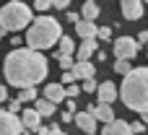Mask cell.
Instances as JSON below:
<instances>
[{
  "instance_id": "cell-1",
  "label": "cell",
  "mask_w": 148,
  "mask_h": 135,
  "mask_svg": "<svg viewBox=\"0 0 148 135\" xmlns=\"http://www.w3.org/2000/svg\"><path fill=\"white\" fill-rule=\"evenodd\" d=\"M3 73L8 78L10 86H16L18 91L23 88H34L36 83H42L49 73V65H47V57L42 52H34V49H13L5 55V62H3Z\"/></svg>"
},
{
  "instance_id": "cell-2",
  "label": "cell",
  "mask_w": 148,
  "mask_h": 135,
  "mask_svg": "<svg viewBox=\"0 0 148 135\" xmlns=\"http://www.w3.org/2000/svg\"><path fill=\"white\" fill-rule=\"evenodd\" d=\"M122 104L133 112H146L148 109V68H133L130 75L122 78V88H120Z\"/></svg>"
},
{
  "instance_id": "cell-3",
  "label": "cell",
  "mask_w": 148,
  "mask_h": 135,
  "mask_svg": "<svg viewBox=\"0 0 148 135\" xmlns=\"http://www.w3.org/2000/svg\"><path fill=\"white\" fill-rule=\"evenodd\" d=\"M62 36H65V34H62V26H60L57 18H52V16H39V18H34V23L29 26V31H26L23 39H26L29 49L42 52V49L55 47Z\"/></svg>"
},
{
  "instance_id": "cell-4",
  "label": "cell",
  "mask_w": 148,
  "mask_h": 135,
  "mask_svg": "<svg viewBox=\"0 0 148 135\" xmlns=\"http://www.w3.org/2000/svg\"><path fill=\"white\" fill-rule=\"evenodd\" d=\"M31 23H34V16H31V8L26 3L13 0V3H5L0 8V29H5V31H21V29H26Z\"/></svg>"
},
{
  "instance_id": "cell-5",
  "label": "cell",
  "mask_w": 148,
  "mask_h": 135,
  "mask_svg": "<svg viewBox=\"0 0 148 135\" xmlns=\"http://www.w3.org/2000/svg\"><path fill=\"white\" fill-rule=\"evenodd\" d=\"M138 55V42L133 39V36H120V39H114V57L117 60H133Z\"/></svg>"
},
{
  "instance_id": "cell-6",
  "label": "cell",
  "mask_w": 148,
  "mask_h": 135,
  "mask_svg": "<svg viewBox=\"0 0 148 135\" xmlns=\"http://www.w3.org/2000/svg\"><path fill=\"white\" fill-rule=\"evenodd\" d=\"M21 133H26L23 130V122L16 114H10L8 109L5 112L0 109V135H21Z\"/></svg>"
},
{
  "instance_id": "cell-7",
  "label": "cell",
  "mask_w": 148,
  "mask_h": 135,
  "mask_svg": "<svg viewBox=\"0 0 148 135\" xmlns=\"http://www.w3.org/2000/svg\"><path fill=\"white\" fill-rule=\"evenodd\" d=\"M99 104H107V107H112V101H117V96H120V88L112 83V81H107V83H101L99 86Z\"/></svg>"
},
{
  "instance_id": "cell-8",
  "label": "cell",
  "mask_w": 148,
  "mask_h": 135,
  "mask_svg": "<svg viewBox=\"0 0 148 135\" xmlns=\"http://www.w3.org/2000/svg\"><path fill=\"white\" fill-rule=\"evenodd\" d=\"M73 122H75L86 135H96V125H99V122L94 120L91 112H75V120H73Z\"/></svg>"
},
{
  "instance_id": "cell-9",
  "label": "cell",
  "mask_w": 148,
  "mask_h": 135,
  "mask_svg": "<svg viewBox=\"0 0 148 135\" xmlns=\"http://www.w3.org/2000/svg\"><path fill=\"white\" fill-rule=\"evenodd\" d=\"M120 10H122V16H125L127 21H138V18L143 16V3H140V0H122Z\"/></svg>"
},
{
  "instance_id": "cell-10",
  "label": "cell",
  "mask_w": 148,
  "mask_h": 135,
  "mask_svg": "<svg viewBox=\"0 0 148 135\" xmlns=\"http://www.w3.org/2000/svg\"><path fill=\"white\" fill-rule=\"evenodd\" d=\"M44 99H47V101H52V104H60V101H65V99H68V94H65V86H62V83H49V86L44 88Z\"/></svg>"
},
{
  "instance_id": "cell-11",
  "label": "cell",
  "mask_w": 148,
  "mask_h": 135,
  "mask_svg": "<svg viewBox=\"0 0 148 135\" xmlns=\"http://www.w3.org/2000/svg\"><path fill=\"white\" fill-rule=\"evenodd\" d=\"M88 112L94 114L96 122H104V125H112V122H114V112H112V107H107V104H96V107H91Z\"/></svg>"
},
{
  "instance_id": "cell-12",
  "label": "cell",
  "mask_w": 148,
  "mask_h": 135,
  "mask_svg": "<svg viewBox=\"0 0 148 135\" xmlns=\"http://www.w3.org/2000/svg\"><path fill=\"white\" fill-rule=\"evenodd\" d=\"M21 122H23V130L39 133V127H42V114H39L36 109H26V112L21 114Z\"/></svg>"
},
{
  "instance_id": "cell-13",
  "label": "cell",
  "mask_w": 148,
  "mask_h": 135,
  "mask_svg": "<svg viewBox=\"0 0 148 135\" xmlns=\"http://www.w3.org/2000/svg\"><path fill=\"white\" fill-rule=\"evenodd\" d=\"M75 34L86 42V39H96L99 29H96V23H91V21H83V18H81V23H75Z\"/></svg>"
},
{
  "instance_id": "cell-14",
  "label": "cell",
  "mask_w": 148,
  "mask_h": 135,
  "mask_svg": "<svg viewBox=\"0 0 148 135\" xmlns=\"http://www.w3.org/2000/svg\"><path fill=\"white\" fill-rule=\"evenodd\" d=\"M70 73H73V78H75V81H78V78L91 81V78H94V73H96V68H94V62H75V68H73Z\"/></svg>"
},
{
  "instance_id": "cell-15",
  "label": "cell",
  "mask_w": 148,
  "mask_h": 135,
  "mask_svg": "<svg viewBox=\"0 0 148 135\" xmlns=\"http://www.w3.org/2000/svg\"><path fill=\"white\" fill-rule=\"evenodd\" d=\"M101 135H135V133L130 130V125H127L125 120H114L112 125H107V127L101 130Z\"/></svg>"
},
{
  "instance_id": "cell-16",
  "label": "cell",
  "mask_w": 148,
  "mask_h": 135,
  "mask_svg": "<svg viewBox=\"0 0 148 135\" xmlns=\"http://www.w3.org/2000/svg\"><path fill=\"white\" fill-rule=\"evenodd\" d=\"M91 55H96V39L81 42V47H78V60H75V62H88Z\"/></svg>"
},
{
  "instance_id": "cell-17",
  "label": "cell",
  "mask_w": 148,
  "mask_h": 135,
  "mask_svg": "<svg viewBox=\"0 0 148 135\" xmlns=\"http://www.w3.org/2000/svg\"><path fill=\"white\" fill-rule=\"evenodd\" d=\"M81 16H83V21H96V16H99V5L94 3V0H88V3H83V8H81Z\"/></svg>"
},
{
  "instance_id": "cell-18",
  "label": "cell",
  "mask_w": 148,
  "mask_h": 135,
  "mask_svg": "<svg viewBox=\"0 0 148 135\" xmlns=\"http://www.w3.org/2000/svg\"><path fill=\"white\" fill-rule=\"evenodd\" d=\"M34 109H36L42 117H52V114H55V104H52V101H47L44 96H42V99H36V107H34Z\"/></svg>"
},
{
  "instance_id": "cell-19",
  "label": "cell",
  "mask_w": 148,
  "mask_h": 135,
  "mask_svg": "<svg viewBox=\"0 0 148 135\" xmlns=\"http://www.w3.org/2000/svg\"><path fill=\"white\" fill-rule=\"evenodd\" d=\"M73 49H75V42H73L70 36H62V39H60V47H57V55H68V57H73Z\"/></svg>"
},
{
  "instance_id": "cell-20",
  "label": "cell",
  "mask_w": 148,
  "mask_h": 135,
  "mask_svg": "<svg viewBox=\"0 0 148 135\" xmlns=\"http://www.w3.org/2000/svg\"><path fill=\"white\" fill-rule=\"evenodd\" d=\"M57 62H60V68H62L65 73H70V70L75 68V60H73V57H68V55H57Z\"/></svg>"
},
{
  "instance_id": "cell-21",
  "label": "cell",
  "mask_w": 148,
  "mask_h": 135,
  "mask_svg": "<svg viewBox=\"0 0 148 135\" xmlns=\"http://www.w3.org/2000/svg\"><path fill=\"white\" fill-rule=\"evenodd\" d=\"M114 73H120V75H130V73H133V65H130L127 60H117V62H114Z\"/></svg>"
},
{
  "instance_id": "cell-22",
  "label": "cell",
  "mask_w": 148,
  "mask_h": 135,
  "mask_svg": "<svg viewBox=\"0 0 148 135\" xmlns=\"http://www.w3.org/2000/svg\"><path fill=\"white\" fill-rule=\"evenodd\" d=\"M39 96H36V88H23V91H18V101L23 104V101H36Z\"/></svg>"
},
{
  "instance_id": "cell-23",
  "label": "cell",
  "mask_w": 148,
  "mask_h": 135,
  "mask_svg": "<svg viewBox=\"0 0 148 135\" xmlns=\"http://www.w3.org/2000/svg\"><path fill=\"white\" fill-rule=\"evenodd\" d=\"M81 88H83L86 94H94V91H99V83L91 78V81H83V86H81Z\"/></svg>"
},
{
  "instance_id": "cell-24",
  "label": "cell",
  "mask_w": 148,
  "mask_h": 135,
  "mask_svg": "<svg viewBox=\"0 0 148 135\" xmlns=\"http://www.w3.org/2000/svg\"><path fill=\"white\" fill-rule=\"evenodd\" d=\"M65 94H68V99L73 101V99L81 94V86H78V83H73V86H68V88H65Z\"/></svg>"
},
{
  "instance_id": "cell-25",
  "label": "cell",
  "mask_w": 148,
  "mask_h": 135,
  "mask_svg": "<svg viewBox=\"0 0 148 135\" xmlns=\"http://www.w3.org/2000/svg\"><path fill=\"white\" fill-rule=\"evenodd\" d=\"M65 18H68L70 23H81V13H75V10H68V13H65Z\"/></svg>"
},
{
  "instance_id": "cell-26",
  "label": "cell",
  "mask_w": 148,
  "mask_h": 135,
  "mask_svg": "<svg viewBox=\"0 0 148 135\" xmlns=\"http://www.w3.org/2000/svg\"><path fill=\"white\" fill-rule=\"evenodd\" d=\"M18 109H21V101H18V99H10V101H8V112H10V114H16Z\"/></svg>"
},
{
  "instance_id": "cell-27",
  "label": "cell",
  "mask_w": 148,
  "mask_h": 135,
  "mask_svg": "<svg viewBox=\"0 0 148 135\" xmlns=\"http://www.w3.org/2000/svg\"><path fill=\"white\" fill-rule=\"evenodd\" d=\"M130 130H133L135 135H140L143 130H146V122H140V120H138V122H133V125H130Z\"/></svg>"
},
{
  "instance_id": "cell-28",
  "label": "cell",
  "mask_w": 148,
  "mask_h": 135,
  "mask_svg": "<svg viewBox=\"0 0 148 135\" xmlns=\"http://www.w3.org/2000/svg\"><path fill=\"white\" fill-rule=\"evenodd\" d=\"M34 8H36V10H47V8H52V3H49V0H36Z\"/></svg>"
},
{
  "instance_id": "cell-29",
  "label": "cell",
  "mask_w": 148,
  "mask_h": 135,
  "mask_svg": "<svg viewBox=\"0 0 148 135\" xmlns=\"http://www.w3.org/2000/svg\"><path fill=\"white\" fill-rule=\"evenodd\" d=\"M96 36H101V39H109V36H112V26H101Z\"/></svg>"
},
{
  "instance_id": "cell-30",
  "label": "cell",
  "mask_w": 148,
  "mask_h": 135,
  "mask_svg": "<svg viewBox=\"0 0 148 135\" xmlns=\"http://www.w3.org/2000/svg\"><path fill=\"white\" fill-rule=\"evenodd\" d=\"M68 5H70L68 0H55L52 3V8H57V10H68Z\"/></svg>"
},
{
  "instance_id": "cell-31",
  "label": "cell",
  "mask_w": 148,
  "mask_h": 135,
  "mask_svg": "<svg viewBox=\"0 0 148 135\" xmlns=\"http://www.w3.org/2000/svg\"><path fill=\"white\" fill-rule=\"evenodd\" d=\"M73 120H75L73 112H62V114H60V122H73Z\"/></svg>"
},
{
  "instance_id": "cell-32",
  "label": "cell",
  "mask_w": 148,
  "mask_h": 135,
  "mask_svg": "<svg viewBox=\"0 0 148 135\" xmlns=\"http://www.w3.org/2000/svg\"><path fill=\"white\" fill-rule=\"evenodd\" d=\"M140 44H148V31H140V34H138V47H140Z\"/></svg>"
},
{
  "instance_id": "cell-33",
  "label": "cell",
  "mask_w": 148,
  "mask_h": 135,
  "mask_svg": "<svg viewBox=\"0 0 148 135\" xmlns=\"http://www.w3.org/2000/svg\"><path fill=\"white\" fill-rule=\"evenodd\" d=\"M49 135H68V133H65V130H60L57 125H52V127H49Z\"/></svg>"
},
{
  "instance_id": "cell-34",
  "label": "cell",
  "mask_w": 148,
  "mask_h": 135,
  "mask_svg": "<svg viewBox=\"0 0 148 135\" xmlns=\"http://www.w3.org/2000/svg\"><path fill=\"white\" fill-rule=\"evenodd\" d=\"M65 112H73V114H75V101H70V99H68V104H65Z\"/></svg>"
},
{
  "instance_id": "cell-35",
  "label": "cell",
  "mask_w": 148,
  "mask_h": 135,
  "mask_svg": "<svg viewBox=\"0 0 148 135\" xmlns=\"http://www.w3.org/2000/svg\"><path fill=\"white\" fill-rule=\"evenodd\" d=\"M5 99H8V88L0 83V101H5Z\"/></svg>"
},
{
  "instance_id": "cell-36",
  "label": "cell",
  "mask_w": 148,
  "mask_h": 135,
  "mask_svg": "<svg viewBox=\"0 0 148 135\" xmlns=\"http://www.w3.org/2000/svg\"><path fill=\"white\" fill-rule=\"evenodd\" d=\"M143 122H146V125H148V109H146V112H143Z\"/></svg>"
},
{
  "instance_id": "cell-37",
  "label": "cell",
  "mask_w": 148,
  "mask_h": 135,
  "mask_svg": "<svg viewBox=\"0 0 148 135\" xmlns=\"http://www.w3.org/2000/svg\"><path fill=\"white\" fill-rule=\"evenodd\" d=\"M3 36H5V29H0V39H3Z\"/></svg>"
}]
</instances>
